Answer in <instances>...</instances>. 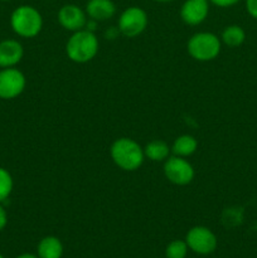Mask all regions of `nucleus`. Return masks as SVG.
Listing matches in <instances>:
<instances>
[{
    "label": "nucleus",
    "mask_w": 257,
    "mask_h": 258,
    "mask_svg": "<svg viewBox=\"0 0 257 258\" xmlns=\"http://www.w3.org/2000/svg\"><path fill=\"white\" fill-rule=\"evenodd\" d=\"M111 158L120 169L126 171L138 170L144 163V149L135 140L128 138L117 139L111 145Z\"/></svg>",
    "instance_id": "nucleus-1"
},
{
    "label": "nucleus",
    "mask_w": 257,
    "mask_h": 258,
    "mask_svg": "<svg viewBox=\"0 0 257 258\" xmlns=\"http://www.w3.org/2000/svg\"><path fill=\"white\" fill-rule=\"evenodd\" d=\"M68 58L76 63H86L96 57L98 52V39L95 33L88 29L73 32L66 44Z\"/></svg>",
    "instance_id": "nucleus-2"
},
{
    "label": "nucleus",
    "mask_w": 257,
    "mask_h": 258,
    "mask_svg": "<svg viewBox=\"0 0 257 258\" xmlns=\"http://www.w3.org/2000/svg\"><path fill=\"white\" fill-rule=\"evenodd\" d=\"M10 25L20 37L33 38L42 30L43 18L35 8L30 5H20L12 13Z\"/></svg>",
    "instance_id": "nucleus-3"
},
{
    "label": "nucleus",
    "mask_w": 257,
    "mask_h": 258,
    "mask_svg": "<svg viewBox=\"0 0 257 258\" xmlns=\"http://www.w3.org/2000/svg\"><path fill=\"white\" fill-rule=\"evenodd\" d=\"M221 52V39L213 33L202 32L191 35L188 42V53L199 62L214 59Z\"/></svg>",
    "instance_id": "nucleus-4"
},
{
    "label": "nucleus",
    "mask_w": 257,
    "mask_h": 258,
    "mask_svg": "<svg viewBox=\"0 0 257 258\" xmlns=\"http://www.w3.org/2000/svg\"><path fill=\"white\" fill-rule=\"evenodd\" d=\"M148 14L139 7L127 8L122 12L118 19V30L127 38H135L140 35L148 27Z\"/></svg>",
    "instance_id": "nucleus-5"
},
{
    "label": "nucleus",
    "mask_w": 257,
    "mask_h": 258,
    "mask_svg": "<svg viewBox=\"0 0 257 258\" xmlns=\"http://www.w3.org/2000/svg\"><path fill=\"white\" fill-rule=\"evenodd\" d=\"M185 242L190 251L202 256L211 254L217 248L216 234L203 226H197L189 229L185 236Z\"/></svg>",
    "instance_id": "nucleus-6"
},
{
    "label": "nucleus",
    "mask_w": 257,
    "mask_h": 258,
    "mask_svg": "<svg viewBox=\"0 0 257 258\" xmlns=\"http://www.w3.org/2000/svg\"><path fill=\"white\" fill-rule=\"evenodd\" d=\"M164 174L170 183L186 185L194 179L193 165L181 156H169L164 164Z\"/></svg>",
    "instance_id": "nucleus-7"
},
{
    "label": "nucleus",
    "mask_w": 257,
    "mask_h": 258,
    "mask_svg": "<svg viewBox=\"0 0 257 258\" xmlns=\"http://www.w3.org/2000/svg\"><path fill=\"white\" fill-rule=\"evenodd\" d=\"M25 76L17 68H3L0 71V98L13 100L22 95L25 88Z\"/></svg>",
    "instance_id": "nucleus-8"
},
{
    "label": "nucleus",
    "mask_w": 257,
    "mask_h": 258,
    "mask_svg": "<svg viewBox=\"0 0 257 258\" xmlns=\"http://www.w3.org/2000/svg\"><path fill=\"white\" fill-rule=\"evenodd\" d=\"M58 22L65 29L70 32H77L83 29L87 24V15L80 7L75 4H67L58 12Z\"/></svg>",
    "instance_id": "nucleus-9"
},
{
    "label": "nucleus",
    "mask_w": 257,
    "mask_h": 258,
    "mask_svg": "<svg viewBox=\"0 0 257 258\" xmlns=\"http://www.w3.org/2000/svg\"><path fill=\"white\" fill-rule=\"evenodd\" d=\"M209 13L208 0H186L181 5L180 17L189 25H198L206 20Z\"/></svg>",
    "instance_id": "nucleus-10"
},
{
    "label": "nucleus",
    "mask_w": 257,
    "mask_h": 258,
    "mask_svg": "<svg viewBox=\"0 0 257 258\" xmlns=\"http://www.w3.org/2000/svg\"><path fill=\"white\" fill-rule=\"evenodd\" d=\"M24 49L18 40L7 39L0 42V67L10 68L22 60Z\"/></svg>",
    "instance_id": "nucleus-11"
},
{
    "label": "nucleus",
    "mask_w": 257,
    "mask_h": 258,
    "mask_svg": "<svg viewBox=\"0 0 257 258\" xmlns=\"http://www.w3.org/2000/svg\"><path fill=\"white\" fill-rule=\"evenodd\" d=\"M116 7L112 0H90L86 5V14L96 22H103L112 18Z\"/></svg>",
    "instance_id": "nucleus-12"
},
{
    "label": "nucleus",
    "mask_w": 257,
    "mask_h": 258,
    "mask_svg": "<svg viewBox=\"0 0 257 258\" xmlns=\"http://www.w3.org/2000/svg\"><path fill=\"white\" fill-rule=\"evenodd\" d=\"M37 256L39 258H62L63 244L60 239L54 236L40 239L37 247Z\"/></svg>",
    "instance_id": "nucleus-13"
},
{
    "label": "nucleus",
    "mask_w": 257,
    "mask_h": 258,
    "mask_svg": "<svg viewBox=\"0 0 257 258\" xmlns=\"http://www.w3.org/2000/svg\"><path fill=\"white\" fill-rule=\"evenodd\" d=\"M197 148H198V141L190 135H181L175 139L173 146H171V151L174 155L181 156V158H186L196 153Z\"/></svg>",
    "instance_id": "nucleus-14"
},
{
    "label": "nucleus",
    "mask_w": 257,
    "mask_h": 258,
    "mask_svg": "<svg viewBox=\"0 0 257 258\" xmlns=\"http://www.w3.org/2000/svg\"><path fill=\"white\" fill-rule=\"evenodd\" d=\"M171 149L168 144L163 140H153L145 146L144 154L145 158L150 159L151 161H164L169 158Z\"/></svg>",
    "instance_id": "nucleus-15"
},
{
    "label": "nucleus",
    "mask_w": 257,
    "mask_h": 258,
    "mask_svg": "<svg viewBox=\"0 0 257 258\" xmlns=\"http://www.w3.org/2000/svg\"><path fill=\"white\" fill-rule=\"evenodd\" d=\"M222 42L229 47H238L246 39V33L239 25H228L222 32Z\"/></svg>",
    "instance_id": "nucleus-16"
},
{
    "label": "nucleus",
    "mask_w": 257,
    "mask_h": 258,
    "mask_svg": "<svg viewBox=\"0 0 257 258\" xmlns=\"http://www.w3.org/2000/svg\"><path fill=\"white\" fill-rule=\"evenodd\" d=\"M188 244L185 241L175 239L170 242L165 248L166 258H185L188 254Z\"/></svg>",
    "instance_id": "nucleus-17"
},
{
    "label": "nucleus",
    "mask_w": 257,
    "mask_h": 258,
    "mask_svg": "<svg viewBox=\"0 0 257 258\" xmlns=\"http://www.w3.org/2000/svg\"><path fill=\"white\" fill-rule=\"evenodd\" d=\"M13 178L8 170L4 168H0V203L9 198L13 191Z\"/></svg>",
    "instance_id": "nucleus-18"
},
{
    "label": "nucleus",
    "mask_w": 257,
    "mask_h": 258,
    "mask_svg": "<svg viewBox=\"0 0 257 258\" xmlns=\"http://www.w3.org/2000/svg\"><path fill=\"white\" fill-rule=\"evenodd\" d=\"M246 9L252 18L257 19V0H246Z\"/></svg>",
    "instance_id": "nucleus-19"
},
{
    "label": "nucleus",
    "mask_w": 257,
    "mask_h": 258,
    "mask_svg": "<svg viewBox=\"0 0 257 258\" xmlns=\"http://www.w3.org/2000/svg\"><path fill=\"white\" fill-rule=\"evenodd\" d=\"M208 2H211L212 4L217 5V7L228 8V7H232V5L237 4L239 0H208Z\"/></svg>",
    "instance_id": "nucleus-20"
},
{
    "label": "nucleus",
    "mask_w": 257,
    "mask_h": 258,
    "mask_svg": "<svg viewBox=\"0 0 257 258\" xmlns=\"http://www.w3.org/2000/svg\"><path fill=\"white\" fill-rule=\"evenodd\" d=\"M7 223H8L7 211H5V208L2 206V203H0V231H3V229L5 228Z\"/></svg>",
    "instance_id": "nucleus-21"
},
{
    "label": "nucleus",
    "mask_w": 257,
    "mask_h": 258,
    "mask_svg": "<svg viewBox=\"0 0 257 258\" xmlns=\"http://www.w3.org/2000/svg\"><path fill=\"white\" fill-rule=\"evenodd\" d=\"M118 33H120L118 28L117 29H116V28H111V29H108L107 32H106V37L110 38V39H113V38H115Z\"/></svg>",
    "instance_id": "nucleus-22"
},
{
    "label": "nucleus",
    "mask_w": 257,
    "mask_h": 258,
    "mask_svg": "<svg viewBox=\"0 0 257 258\" xmlns=\"http://www.w3.org/2000/svg\"><path fill=\"white\" fill-rule=\"evenodd\" d=\"M17 258H39L37 254H33V253H23L19 254Z\"/></svg>",
    "instance_id": "nucleus-23"
},
{
    "label": "nucleus",
    "mask_w": 257,
    "mask_h": 258,
    "mask_svg": "<svg viewBox=\"0 0 257 258\" xmlns=\"http://www.w3.org/2000/svg\"><path fill=\"white\" fill-rule=\"evenodd\" d=\"M154 2H158V3H169V2H174V0H154Z\"/></svg>",
    "instance_id": "nucleus-24"
},
{
    "label": "nucleus",
    "mask_w": 257,
    "mask_h": 258,
    "mask_svg": "<svg viewBox=\"0 0 257 258\" xmlns=\"http://www.w3.org/2000/svg\"><path fill=\"white\" fill-rule=\"evenodd\" d=\"M0 258H4V257H3V254H0Z\"/></svg>",
    "instance_id": "nucleus-25"
},
{
    "label": "nucleus",
    "mask_w": 257,
    "mask_h": 258,
    "mask_svg": "<svg viewBox=\"0 0 257 258\" xmlns=\"http://www.w3.org/2000/svg\"><path fill=\"white\" fill-rule=\"evenodd\" d=\"M2 2H8V0H2Z\"/></svg>",
    "instance_id": "nucleus-26"
}]
</instances>
